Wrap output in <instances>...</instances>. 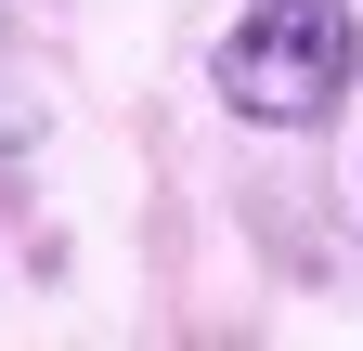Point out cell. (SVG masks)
Returning a JSON list of instances; mask_svg holds the SVG:
<instances>
[{"label": "cell", "mask_w": 363, "mask_h": 351, "mask_svg": "<svg viewBox=\"0 0 363 351\" xmlns=\"http://www.w3.org/2000/svg\"><path fill=\"white\" fill-rule=\"evenodd\" d=\"M208 78H220V104L247 130H325L350 104V78H363V14L350 0H247L220 26Z\"/></svg>", "instance_id": "obj_1"}]
</instances>
